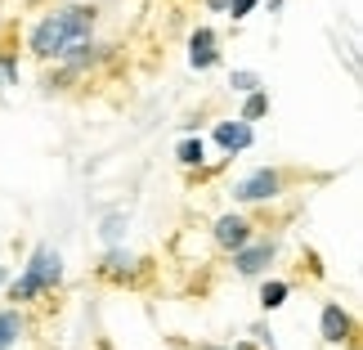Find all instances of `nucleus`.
I'll return each instance as SVG.
<instances>
[{
    "mask_svg": "<svg viewBox=\"0 0 363 350\" xmlns=\"http://www.w3.org/2000/svg\"><path fill=\"white\" fill-rule=\"evenodd\" d=\"M135 256H130V251H125V247H113V251H108V256H104V274H113V278H121V274H130L135 270Z\"/></svg>",
    "mask_w": 363,
    "mask_h": 350,
    "instance_id": "10",
    "label": "nucleus"
},
{
    "mask_svg": "<svg viewBox=\"0 0 363 350\" xmlns=\"http://www.w3.org/2000/svg\"><path fill=\"white\" fill-rule=\"evenodd\" d=\"M251 139H256V131H251L247 121H220L216 126V144L225 148L229 158H233V153H242V148H251Z\"/></svg>",
    "mask_w": 363,
    "mask_h": 350,
    "instance_id": "8",
    "label": "nucleus"
},
{
    "mask_svg": "<svg viewBox=\"0 0 363 350\" xmlns=\"http://www.w3.org/2000/svg\"><path fill=\"white\" fill-rule=\"evenodd\" d=\"M104 238L117 247L121 238H125V216H108V220H104Z\"/></svg>",
    "mask_w": 363,
    "mask_h": 350,
    "instance_id": "15",
    "label": "nucleus"
},
{
    "mask_svg": "<svg viewBox=\"0 0 363 350\" xmlns=\"http://www.w3.org/2000/svg\"><path fill=\"white\" fill-rule=\"evenodd\" d=\"M23 5H40V0H23Z\"/></svg>",
    "mask_w": 363,
    "mask_h": 350,
    "instance_id": "21",
    "label": "nucleus"
},
{
    "mask_svg": "<svg viewBox=\"0 0 363 350\" xmlns=\"http://www.w3.org/2000/svg\"><path fill=\"white\" fill-rule=\"evenodd\" d=\"M189 63H193V72H206V67L220 63V50H216V32H211V27H198V32L189 36Z\"/></svg>",
    "mask_w": 363,
    "mask_h": 350,
    "instance_id": "7",
    "label": "nucleus"
},
{
    "mask_svg": "<svg viewBox=\"0 0 363 350\" xmlns=\"http://www.w3.org/2000/svg\"><path fill=\"white\" fill-rule=\"evenodd\" d=\"M202 350H225V346H202Z\"/></svg>",
    "mask_w": 363,
    "mask_h": 350,
    "instance_id": "19",
    "label": "nucleus"
},
{
    "mask_svg": "<svg viewBox=\"0 0 363 350\" xmlns=\"http://www.w3.org/2000/svg\"><path fill=\"white\" fill-rule=\"evenodd\" d=\"M287 292H291V288L283 283V278H274V283H264V288H260V305H264V310H278V305L287 301Z\"/></svg>",
    "mask_w": 363,
    "mask_h": 350,
    "instance_id": "14",
    "label": "nucleus"
},
{
    "mask_svg": "<svg viewBox=\"0 0 363 350\" xmlns=\"http://www.w3.org/2000/svg\"><path fill=\"white\" fill-rule=\"evenodd\" d=\"M18 337H23V319H18V310H0V350H9Z\"/></svg>",
    "mask_w": 363,
    "mask_h": 350,
    "instance_id": "11",
    "label": "nucleus"
},
{
    "mask_svg": "<svg viewBox=\"0 0 363 350\" xmlns=\"http://www.w3.org/2000/svg\"><path fill=\"white\" fill-rule=\"evenodd\" d=\"M175 158L179 162H184V166H202V158H206V144H202V139H179V148H175Z\"/></svg>",
    "mask_w": 363,
    "mask_h": 350,
    "instance_id": "13",
    "label": "nucleus"
},
{
    "mask_svg": "<svg viewBox=\"0 0 363 350\" xmlns=\"http://www.w3.org/2000/svg\"><path fill=\"white\" fill-rule=\"evenodd\" d=\"M229 86H233V90H242V94H251V90H260V77H256V72H233V77H229Z\"/></svg>",
    "mask_w": 363,
    "mask_h": 350,
    "instance_id": "16",
    "label": "nucleus"
},
{
    "mask_svg": "<svg viewBox=\"0 0 363 350\" xmlns=\"http://www.w3.org/2000/svg\"><path fill=\"white\" fill-rule=\"evenodd\" d=\"M0 288H5V270H0Z\"/></svg>",
    "mask_w": 363,
    "mask_h": 350,
    "instance_id": "20",
    "label": "nucleus"
},
{
    "mask_svg": "<svg viewBox=\"0 0 363 350\" xmlns=\"http://www.w3.org/2000/svg\"><path fill=\"white\" fill-rule=\"evenodd\" d=\"M283 189H287L283 166H260V171H251L233 185V202H274Z\"/></svg>",
    "mask_w": 363,
    "mask_h": 350,
    "instance_id": "3",
    "label": "nucleus"
},
{
    "mask_svg": "<svg viewBox=\"0 0 363 350\" xmlns=\"http://www.w3.org/2000/svg\"><path fill=\"white\" fill-rule=\"evenodd\" d=\"M94 23H99V9H94V5H59L54 13H45V18L32 27V36H27V50H32L36 59H45V63H50V59L59 63L72 45L90 40Z\"/></svg>",
    "mask_w": 363,
    "mask_h": 350,
    "instance_id": "1",
    "label": "nucleus"
},
{
    "mask_svg": "<svg viewBox=\"0 0 363 350\" xmlns=\"http://www.w3.org/2000/svg\"><path fill=\"white\" fill-rule=\"evenodd\" d=\"M59 283H63V256L50 243H40L32 251V261L23 265V274L9 283V301H36L45 292H54Z\"/></svg>",
    "mask_w": 363,
    "mask_h": 350,
    "instance_id": "2",
    "label": "nucleus"
},
{
    "mask_svg": "<svg viewBox=\"0 0 363 350\" xmlns=\"http://www.w3.org/2000/svg\"><path fill=\"white\" fill-rule=\"evenodd\" d=\"M206 5H211V9H229V0H206Z\"/></svg>",
    "mask_w": 363,
    "mask_h": 350,
    "instance_id": "18",
    "label": "nucleus"
},
{
    "mask_svg": "<svg viewBox=\"0 0 363 350\" xmlns=\"http://www.w3.org/2000/svg\"><path fill=\"white\" fill-rule=\"evenodd\" d=\"M274 238H260V243H247V247H238L233 251V270H238L242 278H256V274H264L269 270V261H274Z\"/></svg>",
    "mask_w": 363,
    "mask_h": 350,
    "instance_id": "4",
    "label": "nucleus"
},
{
    "mask_svg": "<svg viewBox=\"0 0 363 350\" xmlns=\"http://www.w3.org/2000/svg\"><path fill=\"white\" fill-rule=\"evenodd\" d=\"M9 86H18V50L0 45V94H5Z\"/></svg>",
    "mask_w": 363,
    "mask_h": 350,
    "instance_id": "9",
    "label": "nucleus"
},
{
    "mask_svg": "<svg viewBox=\"0 0 363 350\" xmlns=\"http://www.w3.org/2000/svg\"><path fill=\"white\" fill-rule=\"evenodd\" d=\"M318 332H323V341H328V346H341V341H350V337H354V319L345 315L337 301H328V305H323V315H318Z\"/></svg>",
    "mask_w": 363,
    "mask_h": 350,
    "instance_id": "5",
    "label": "nucleus"
},
{
    "mask_svg": "<svg viewBox=\"0 0 363 350\" xmlns=\"http://www.w3.org/2000/svg\"><path fill=\"white\" fill-rule=\"evenodd\" d=\"M211 234H216V243L225 247V251H238V247L251 243V220L238 216V212H229V216H220L216 225H211Z\"/></svg>",
    "mask_w": 363,
    "mask_h": 350,
    "instance_id": "6",
    "label": "nucleus"
},
{
    "mask_svg": "<svg viewBox=\"0 0 363 350\" xmlns=\"http://www.w3.org/2000/svg\"><path fill=\"white\" fill-rule=\"evenodd\" d=\"M264 113H269V94H264V90H251L247 94V104H242V113H238V121H256V117H264Z\"/></svg>",
    "mask_w": 363,
    "mask_h": 350,
    "instance_id": "12",
    "label": "nucleus"
},
{
    "mask_svg": "<svg viewBox=\"0 0 363 350\" xmlns=\"http://www.w3.org/2000/svg\"><path fill=\"white\" fill-rule=\"evenodd\" d=\"M251 9H256V0H229V13H233V18H247Z\"/></svg>",
    "mask_w": 363,
    "mask_h": 350,
    "instance_id": "17",
    "label": "nucleus"
}]
</instances>
